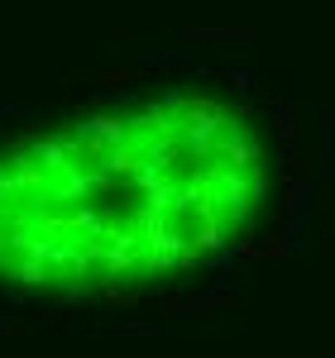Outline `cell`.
<instances>
[{"label":"cell","mask_w":335,"mask_h":358,"mask_svg":"<svg viewBox=\"0 0 335 358\" xmlns=\"http://www.w3.org/2000/svg\"><path fill=\"white\" fill-rule=\"evenodd\" d=\"M254 29L249 24H196L187 29V43H249Z\"/></svg>","instance_id":"obj_1"},{"label":"cell","mask_w":335,"mask_h":358,"mask_svg":"<svg viewBox=\"0 0 335 358\" xmlns=\"http://www.w3.org/2000/svg\"><path fill=\"white\" fill-rule=\"evenodd\" d=\"M144 77H149V72H144V67H111V72H101V77H96V82L101 86H135V82H144Z\"/></svg>","instance_id":"obj_2"},{"label":"cell","mask_w":335,"mask_h":358,"mask_svg":"<svg viewBox=\"0 0 335 358\" xmlns=\"http://www.w3.org/2000/svg\"><path fill=\"white\" fill-rule=\"evenodd\" d=\"M321 167H331V110H321Z\"/></svg>","instance_id":"obj_3"}]
</instances>
